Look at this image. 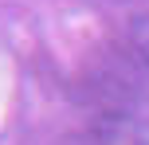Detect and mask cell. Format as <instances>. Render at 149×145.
<instances>
[{
  "label": "cell",
  "mask_w": 149,
  "mask_h": 145,
  "mask_svg": "<svg viewBox=\"0 0 149 145\" xmlns=\"http://www.w3.org/2000/svg\"><path fill=\"white\" fill-rule=\"evenodd\" d=\"M86 94L94 98V106L102 110V118H130L134 102L141 98V86H137V71L122 59L118 51L98 55L94 63L82 75Z\"/></svg>",
  "instance_id": "obj_1"
},
{
  "label": "cell",
  "mask_w": 149,
  "mask_h": 145,
  "mask_svg": "<svg viewBox=\"0 0 149 145\" xmlns=\"http://www.w3.org/2000/svg\"><path fill=\"white\" fill-rule=\"evenodd\" d=\"M130 39H134V51L141 59V67L149 71V12L130 16Z\"/></svg>",
  "instance_id": "obj_2"
}]
</instances>
